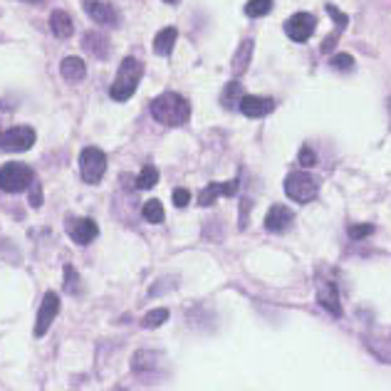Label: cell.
<instances>
[{"label": "cell", "mask_w": 391, "mask_h": 391, "mask_svg": "<svg viewBox=\"0 0 391 391\" xmlns=\"http://www.w3.org/2000/svg\"><path fill=\"white\" fill-rule=\"evenodd\" d=\"M33 181H35L33 169L20 161L6 163V166L0 169V189L8 191V193H20V191L30 189Z\"/></svg>", "instance_id": "obj_3"}, {"label": "cell", "mask_w": 391, "mask_h": 391, "mask_svg": "<svg viewBox=\"0 0 391 391\" xmlns=\"http://www.w3.org/2000/svg\"><path fill=\"white\" fill-rule=\"evenodd\" d=\"M152 117L158 121V124L181 126V124H186V121H189L191 104L186 102L181 94H176V92L158 94V97L152 102Z\"/></svg>", "instance_id": "obj_1"}, {"label": "cell", "mask_w": 391, "mask_h": 391, "mask_svg": "<svg viewBox=\"0 0 391 391\" xmlns=\"http://www.w3.org/2000/svg\"><path fill=\"white\" fill-rule=\"evenodd\" d=\"M84 10H87V15L92 17L97 25H117V13L112 6H107V3H99V0H84Z\"/></svg>", "instance_id": "obj_12"}, {"label": "cell", "mask_w": 391, "mask_h": 391, "mask_svg": "<svg viewBox=\"0 0 391 391\" xmlns=\"http://www.w3.org/2000/svg\"><path fill=\"white\" fill-rule=\"evenodd\" d=\"M189 201H191V193L186 189H176L174 191V206L176 208H186V206H189Z\"/></svg>", "instance_id": "obj_33"}, {"label": "cell", "mask_w": 391, "mask_h": 391, "mask_svg": "<svg viewBox=\"0 0 391 391\" xmlns=\"http://www.w3.org/2000/svg\"><path fill=\"white\" fill-rule=\"evenodd\" d=\"M57 312H60V297H57V293H45L43 304H40V310H38V322H35V337L47 334V330L52 327Z\"/></svg>", "instance_id": "obj_8"}, {"label": "cell", "mask_w": 391, "mask_h": 391, "mask_svg": "<svg viewBox=\"0 0 391 391\" xmlns=\"http://www.w3.org/2000/svg\"><path fill=\"white\" fill-rule=\"evenodd\" d=\"M0 136H3V131H0Z\"/></svg>", "instance_id": "obj_39"}, {"label": "cell", "mask_w": 391, "mask_h": 391, "mask_svg": "<svg viewBox=\"0 0 391 391\" xmlns=\"http://www.w3.org/2000/svg\"><path fill=\"white\" fill-rule=\"evenodd\" d=\"M285 193L293 198L295 203H310L317 196V184L307 171H293L285 179Z\"/></svg>", "instance_id": "obj_4"}, {"label": "cell", "mask_w": 391, "mask_h": 391, "mask_svg": "<svg viewBox=\"0 0 391 391\" xmlns=\"http://www.w3.org/2000/svg\"><path fill=\"white\" fill-rule=\"evenodd\" d=\"M371 233H374V226H371V223H357V226H349V238H354V240H362Z\"/></svg>", "instance_id": "obj_29"}, {"label": "cell", "mask_w": 391, "mask_h": 391, "mask_svg": "<svg viewBox=\"0 0 391 391\" xmlns=\"http://www.w3.org/2000/svg\"><path fill=\"white\" fill-rule=\"evenodd\" d=\"M176 38H179L176 27H163L161 33L154 38V52L161 54V57L171 54V50H174V45H176Z\"/></svg>", "instance_id": "obj_16"}, {"label": "cell", "mask_w": 391, "mask_h": 391, "mask_svg": "<svg viewBox=\"0 0 391 391\" xmlns=\"http://www.w3.org/2000/svg\"><path fill=\"white\" fill-rule=\"evenodd\" d=\"M317 300H320V304L325 307L330 315L339 317L342 315V304H339V293L337 288L332 283H322L320 288H317Z\"/></svg>", "instance_id": "obj_13"}, {"label": "cell", "mask_w": 391, "mask_h": 391, "mask_svg": "<svg viewBox=\"0 0 391 391\" xmlns=\"http://www.w3.org/2000/svg\"><path fill=\"white\" fill-rule=\"evenodd\" d=\"M67 233H70V238L75 240L77 245H87L99 235V228L92 218H72V221L67 223Z\"/></svg>", "instance_id": "obj_9"}, {"label": "cell", "mask_w": 391, "mask_h": 391, "mask_svg": "<svg viewBox=\"0 0 391 391\" xmlns=\"http://www.w3.org/2000/svg\"><path fill=\"white\" fill-rule=\"evenodd\" d=\"M218 196H223V184H208L206 189H203L201 193H198V203H201L203 208H206V206H213Z\"/></svg>", "instance_id": "obj_24"}, {"label": "cell", "mask_w": 391, "mask_h": 391, "mask_svg": "<svg viewBox=\"0 0 391 391\" xmlns=\"http://www.w3.org/2000/svg\"><path fill=\"white\" fill-rule=\"evenodd\" d=\"M243 84H240L238 80H233V82H228L226 84V89H223V94H221V104L226 109H235V107H240V102H243Z\"/></svg>", "instance_id": "obj_17"}, {"label": "cell", "mask_w": 391, "mask_h": 391, "mask_svg": "<svg viewBox=\"0 0 391 391\" xmlns=\"http://www.w3.org/2000/svg\"><path fill=\"white\" fill-rule=\"evenodd\" d=\"M238 193V181H226L223 184V196H235Z\"/></svg>", "instance_id": "obj_35"}, {"label": "cell", "mask_w": 391, "mask_h": 391, "mask_svg": "<svg viewBox=\"0 0 391 391\" xmlns=\"http://www.w3.org/2000/svg\"><path fill=\"white\" fill-rule=\"evenodd\" d=\"M142 75H144L142 62L136 60V57H124L119 65V72H117V77H115V82H112V87H109L112 99H117V102H126V99L136 92V87H139Z\"/></svg>", "instance_id": "obj_2"}, {"label": "cell", "mask_w": 391, "mask_h": 391, "mask_svg": "<svg viewBox=\"0 0 391 391\" xmlns=\"http://www.w3.org/2000/svg\"><path fill=\"white\" fill-rule=\"evenodd\" d=\"M367 344L381 362H391V339H367Z\"/></svg>", "instance_id": "obj_25"}, {"label": "cell", "mask_w": 391, "mask_h": 391, "mask_svg": "<svg viewBox=\"0 0 391 391\" xmlns=\"http://www.w3.org/2000/svg\"><path fill=\"white\" fill-rule=\"evenodd\" d=\"M327 13H330V15H332V20L337 22V30H339V33H342L344 27L349 25V17L344 15V13L339 10V8H334V6H332V3H327Z\"/></svg>", "instance_id": "obj_30"}, {"label": "cell", "mask_w": 391, "mask_h": 391, "mask_svg": "<svg viewBox=\"0 0 391 391\" xmlns=\"http://www.w3.org/2000/svg\"><path fill=\"white\" fill-rule=\"evenodd\" d=\"M332 67H334V70H339V72L354 70V57H352V54H344V52L334 54V57H332Z\"/></svg>", "instance_id": "obj_28"}, {"label": "cell", "mask_w": 391, "mask_h": 391, "mask_svg": "<svg viewBox=\"0 0 391 391\" xmlns=\"http://www.w3.org/2000/svg\"><path fill=\"white\" fill-rule=\"evenodd\" d=\"M166 320H169V310H166V307H158V310H152L144 315L142 325L147 327V330H156V327H161Z\"/></svg>", "instance_id": "obj_22"}, {"label": "cell", "mask_w": 391, "mask_h": 391, "mask_svg": "<svg viewBox=\"0 0 391 391\" xmlns=\"http://www.w3.org/2000/svg\"><path fill=\"white\" fill-rule=\"evenodd\" d=\"M315 27H317L315 15H310V13H295V15L285 22V33H288V38L295 40V43H307V40L312 38V33H315Z\"/></svg>", "instance_id": "obj_7"}, {"label": "cell", "mask_w": 391, "mask_h": 391, "mask_svg": "<svg viewBox=\"0 0 391 391\" xmlns=\"http://www.w3.org/2000/svg\"><path fill=\"white\" fill-rule=\"evenodd\" d=\"M293 221H295V213L288 206H283V203H275L265 216V228L270 233H285L293 226Z\"/></svg>", "instance_id": "obj_10"}, {"label": "cell", "mask_w": 391, "mask_h": 391, "mask_svg": "<svg viewBox=\"0 0 391 391\" xmlns=\"http://www.w3.org/2000/svg\"><path fill=\"white\" fill-rule=\"evenodd\" d=\"M82 45H84V50H89L94 57H99V60H104V57L109 54L107 38H104V35H99V33H87V35H84V40H82Z\"/></svg>", "instance_id": "obj_18"}, {"label": "cell", "mask_w": 391, "mask_h": 391, "mask_svg": "<svg viewBox=\"0 0 391 391\" xmlns=\"http://www.w3.org/2000/svg\"><path fill=\"white\" fill-rule=\"evenodd\" d=\"M250 57H253V40H243L233 57V72L235 75H243L250 65Z\"/></svg>", "instance_id": "obj_20"}, {"label": "cell", "mask_w": 391, "mask_h": 391, "mask_svg": "<svg viewBox=\"0 0 391 391\" xmlns=\"http://www.w3.org/2000/svg\"><path fill=\"white\" fill-rule=\"evenodd\" d=\"M65 290L72 295L80 293V275L72 265H65Z\"/></svg>", "instance_id": "obj_27"}, {"label": "cell", "mask_w": 391, "mask_h": 391, "mask_svg": "<svg viewBox=\"0 0 391 391\" xmlns=\"http://www.w3.org/2000/svg\"><path fill=\"white\" fill-rule=\"evenodd\" d=\"M275 109V99L270 97H256V94H245L243 102H240V112L250 119H260V117L270 115Z\"/></svg>", "instance_id": "obj_11"}, {"label": "cell", "mask_w": 391, "mask_h": 391, "mask_svg": "<svg viewBox=\"0 0 391 391\" xmlns=\"http://www.w3.org/2000/svg\"><path fill=\"white\" fill-rule=\"evenodd\" d=\"M107 171V154L97 147H87L80 154V174L87 184H99Z\"/></svg>", "instance_id": "obj_5"}, {"label": "cell", "mask_w": 391, "mask_h": 391, "mask_svg": "<svg viewBox=\"0 0 391 391\" xmlns=\"http://www.w3.org/2000/svg\"><path fill=\"white\" fill-rule=\"evenodd\" d=\"M158 367V354L156 352H149V349H142V352H136L131 357V369L134 371H152Z\"/></svg>", "instance_id": "obj_19"}, {"label": "cell", "mask_w": 391, "mask_h": 391, "mask_svg": "<svg viewBox=\"0 0 391 391\" xmlns=\"http://www.w3.org/2000/svg\"><path fill=\"white\" fill-rule=\"evenodd\" d=\"M35 139H38V134L33 126H10L0 136V147L6 152H27V149H33Z\"/></svg>", "instance_id": "obj_6"}, {"label": "cell", "mask_w": 391, "mask_h": 391, "mask_svg": "<svg viewBox=\"0 0 391 391\" xmlns=\"http://www.w3.org/2000/svg\"><path fill=\"white\" fill-rule=\"evenodd\" d=\"M389 107H391V99H389Z\"/></svg>", "instance_id": "obj_38"}, {"label": "cell", "mask_w": 391, "mask_h": 391, "mask_svg": "<svg viewBox=\"0 0 391 391\" xmlns=\"http://www.w3.org/2000/svg\"><path fill=\"white\" fill-rule=\"evenodd\" d=\"M144 218L149 223H161L163 221V206L158 201H147L144 203Z\"/></svg>", "instance_id": "obj_26"}, {"label": "cell", "mask_w": 391, "mask_h": 391, "mask_svg": "<svg viewBox=\"0 0 391 391\" xmlns=\"http://www.w3.org/2000/svg\"><path fill=\"white\" fill-rule=\"evenodd\" d=\"M248 211H250V198H243V203H240V228H245V223H248Z\"/></svg>", "instance_id": "obj_34"}, {"label": "cell", "mask_w": 391, "mask_h": 391, "mask_svg": "<svg viewBox=\"0 0 391 391\" xmlns=\"http://www.w3.org/2000/svg\"><path fill=\"white\" fill-rule=\"evenodd\" d=\"M30 206H33V208L43 206V186H40L38 181H33V184H30Z\"/></svg>", "instance_id": "obj_31"}, {"label": "cell", "mask_w": 391, "mask_h": 391, "mask_svg": "<svg viewBox=\"0 0 391 391\" xmlns=\"http://www.w3.org/2000/svg\"><path fill=\"white\" fill-rule=\"evenodd\" d=\"M315 163H317V154L310 147L300 149V166H315Z\"/></svg>", "instance_id": "obj_32"}, {"label": "cell", "mask_w": 391, "mask_h": 391, "mask_svg": "<svg viewBox=\"0 0 391 391\" xmlns=\"http://www.w3.org/2000/svg\"><path fill=\"white\" fill-rule=\"evenodd\" d=\"M163 3H179V0H163Z\"/></svg>", "instance_id": "obj_37"}, {"label": "cell", "mask_w": 391, "mask_h": 391, "mask_svg": "<svg viewBox=\"0 0 391 391\" xmlns=\"http://www.w3.org/2000/svg\"><path fill=\"white\" fill-rule=\"evenodd\" d=\"M60 72L67 82H82L84 75H87V65H84V60H80V57H65L60 65Z\"/></svg>", "instance_id": "obj_15"}, {"label": "cell", "mask_w": 391, "mask_h": 391, "mask_svg": "<svg viewBox=\"0 0 391 391\" xmlns=\"http://www.w3.org/2000/svg\"><path fill=\"white\" fill-rule=\"evenodd\" d=\"M158 184V171L156 166H144L142 171H139V176H136V189H154V186Z\"/></svg>", "instance_id": "obj_21"}, {"label": "cell", "mask_w": 391, "mask_h": 391, "mask_svg": "<svg viewBox=\"0 0 391 391\" xmlns=\"http://www.w3.org/2000/svg\"><path fill=\"white\" fill-rule=\"evenodd\" d=\"M50 27H52V35L54 38H70L72 33H75V25H72V17L67 15L65 10H54L52 15H50Z\"/></svg>", "instance_id": "obj_14"}, {"label": "cell", "mask_w": 391, "mask_h": 391, "mask_svg": "<svg viewBox=\"0 0 391 391\" xmlns=\"http://www.w3.org/2000/svg\"><path fill=\"white\" fill-rule=\"evenodd\" d=\"M272 8V0H248V6H245V15L248 17H263L267 15Z\"/></svg>", "instance_id": "obj_23"}, {"label": "cell", "mask_w": 391, "mask_h": 391, "mask_svg": "<svg viewBox=\"0 0 391 391\" xmlns=\"http://www.w3.org/2000/svg\"><path fill=\"white\" fill-rule=\"evenodd\" d=\"M25 3H43V0H25Z\"/></svg>", "instance_id": "obj_36"}]
</instances>
